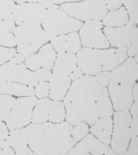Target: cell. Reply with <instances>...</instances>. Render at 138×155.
I'll return each mask as SVG.
<instances>
[{
	"instance_id": "22",
	"label": "cell",
	"mask_w": 138,
	"mask_h": 155,
	"mask_svg": "<svg viewBox=\"0 0 138 155\" xmlns=\"http://www.w3.org/2000/svg\"><path fill=\"white\" fill-rule=\"evenodd\" d=\"M51 101L45 98L38 100L32 112L31 122L33 124H41L48 120L49 110Z\"/></svg>"
},
{
	"instance_id": "25",
	"label": "cell",
	"mask_w": 138,
	"mask_h": 155,
	"mask_svg": "<svg viewBox=\"0 0 138 155\" xmlns=\"http://www.w3.org/2000/svg\"><path fill=\"white\" fill-rule=\"evenodd\" d=\"M64 104L61 101H51L49 110L48 120L53 123L63 122L66 118Z\"/></svg>"
},
{
	"instance_id": "30",
	"label": "cell",
	"mask_w": 138,
	"mask_h": 155,
	"mask_svg": "<svg viewBox=\"0 0 138 155\" xmlns=\"http://www.w3.org/2000/svg\"><path fill=\"white\" fill-rule=\"evenodd\" d=\"M124 5L126 6L131 22L136 25L138 23V0H126Z\"/></svg>"
},
{
	"instance_id": "13",
	"label": "cell",
	"mask_w": 138,
	"mask_h": 155,
	"mask_svg": "<svg viewBox=\"0 0 138 155\" xmlns=\"http://www.w3.org/2000/svg\"><path fill=\"white\" fill-rule=\"evenodd\" d=\"M34 72L25 64H16L11 61L0 66V81H13L31 86L34 83Z\"/></svg>"
},
{
	"instance_id": "36",
	"label": "cell",
	"mask_w": 138,
	"mask_h": 155,
	"mask_svg": "<svg viewBox=\"0 0 138 155\" xmlns=\"http://www.w3.org/2000/svg\"><path fill=\"white\" fill-rule=\"evenodd\" d=\"M38 82L48 81L49 82L51 78L52 73L48 70L41 68L35 71Z\"/></svg>"
},
{
	"instance_id": "34",
	"label": "cell",
	"mask_w": 138,
	"mask_h": 155,
	"mask_svg": "<svg viewBox=\"0 0 138 155\" xmlns=\"http://www.w3.org/2000/svg\"><path fill=\"white\" fill-rule=\"evenodd\" d=\"M94 78L100 86L105 87L110 83L111 73L108 71H103L96 74Z\"/></svg>"
},
{
	"instance_id": "39",
	"label": "cell",
	"mask_w": 138,
	"mask_h": 155,
	"mask_svg": "<svg viewBox=\"0 0 138 155\" xmlns=\"http://www.w3.org/2000/svg\"><path fill=\"white\" fill-rule=\"evenodd\" d=\"M138 52V37L134 38L130 46L127 50V54L130 57H133L137 54Z\"/></svg>"
},
{
	"instance_id": "38",
	"label": "cell",
	"mask_w": 138,
	"mask_h": 155,
	"mask_svg": "<svg viewBox=\"0 0 138 155\" xmlns=\"http://www.w3.org/2000/svg\"><path fill=\"white\" fill-rule=\"evenodd\" d=\"M6 125L0 120V141L7 140L9 136V132Z\"/></svg>"
},
{
	"instance_id": "7",
	"label": "cell",
	"mask_w": 138,
	"mask_h": 155,
	"mask_svg": "<svg viewBox=\"0 0 138 155\" xmlns=\"http://www.w3.org/2000/svg\"><path fill=\"white\" fill-rule=\"evenodd\" d=\"M131 115L128 110H119L113 115L111 143V149L116 154H125L131 138Z\"/></svg>"
},
{
	"instance_id": "19",
	"label": "cell",
	"mask_w": 138,
	"mask_h": 155,
	"mask_svg": "<svg viewBox=\"0 0 138 155\" xmlns=\"http://www.w3.org/2000/svg\"><path fill=\"white\" fill-rule=\"evenodd\" d=\"M10 131L7 140L16 154L34 155L28 145L25 127Z\"/></svg>"
},
{
	"instance_id": "4",
	"label": "cell",
	"mask_w": 138,
	"mask_h": 155,
	"mask_svg": "<svg viewBox=\"0 0 138 155\" xmlns=\"http://www.w3.org/2000/svg\"><path fill=\"white\" fill-rule=\"evenodd\" d=\"M127 57L126 52L118 49L101 50L84 48L79 51L76 58L83 73L94 75L103 71L112 70Z\"/></svg>"
},
{
	"instance_id": "44",
	"label": "cell",
	"mask_w": 138,
	"mask_h": 155,
	"mask_svg": "<svg viewBox=\"0 0 138 155\" xmlns=\"http://www.w3.org/2000/svg\"><path fill=\"white\" fill-rule=\"evenodd\" d=\"M55 4H61L67 2H78L82 0H51Z\"/></svg>"
},
{
	"instance_id": "9",
	"label": "cell",
	"mask_w": 138,
	"mask_h": 155,
	"mask_svg": "<svg viewBox=\"0 0 138 155\" xmlns=\"http://www.w3.org/2000/svg\"><path fill=\"white\" fill-rule=\"evenodd\" d=\"M37 101V98L33 96L16 99L6 121L9 130L22 128L29 124L32 119V109Z\"/></svg>"
},
{
	"instance_id": "6",
	"label": "cell",
	"mask_w": 138,
	"mask_h": 155,
	"mask_svg": "<svg viewBox=\"0 0 138 155\" xmlns=\"http://www.w3.org/2000/svg\"><path fill=\"white\" fill-rule=\"evenodd\" d=\"M82 22L71 17L52 2L41 23V26L51 40L56 36L78 31Z\"/></svg>"
},
{
	"instance_id": "5",
	"label": "cell",
	"mask_w": 138,
	"mask_h": 155,
	"mask_svg": "<svg viewBox=\"0 0 138 155\" xmlns=\"http://www.w3.org/2000/svg\"><path fill=\"white\" fill-rule=\"evenodd\" d=\"M12 32L16 39V51L25 59L51 40L39 24L29 23L18 25Z\"/></svg>"
},
{
	"instance_id": "28",
	"label": "cell",
	"mask_w": 138,
	"mask_h": 155,
	"mask_svg": "<svg viewBox=\"0 0 138 155\" xmlns=\"http://www.w3.org/2000/svg\"><path fill=\"white\" fill-rule=\"evenodd\" d=\"M16 5L14 0H0V18H7L13 16Z\"/></svg>"
},
{
	"instance_id": "43",
	"label": "cell",
	"mask_w": 138,
	"mask_h": 155,
	"mask_svg": "<svg viewBox=\"0 0 138 155\" xmlns=\"http://www.w3.org/2000/svg\"><path fill=\"white\" fill-rule=\"evenodd\" d=\"M18 4L25 3H41L48 0H14Z\"/></svg>"
},
{
	"instance_id": "14",
	"label": "cell",
	"mask_w": 138,
	"mask_h": 155,
	"mask_svg": "<svg viewBox=\"0 0 138 155\" xmlns=\"http://www.w3.org/2000/svg\"><path fill=\"white\" fill-rule=\"evenodd\" d=\"M68 152V155H116L108 145L92 134H87Z\"/></svg>"
},
{
	"instance_id": "27",
	"label": "cell",
	"mask_w": 138,
	"mask_h": 155,
	"mask_svg": "<svg viewBox=\"0 0 138 155\" xmlns=\"http://www.w3.org/2000/svg\"><path fill=\"white\" fill-rule=\"evenodd\" d=\"M72 131V137L76 142L80 141L84 138L89 131V125L85 122H80L75 125Z\"/></svg>"
},
{
	"instance_id": "3",
	"label": "cell",
	"mask_w": 138,
	"mask_h": 155,
	"mask_svg": "<svg viewBox=\"0 0 138 155\" xmlns=\"http://www.w3.org/2000/svg\"><path fill=\"white\" fill-rule=\"evenodd\" d=\"M137 78V62L133 58L113 69L108 91L114 110H128L130 108L134 101L133 87Z\"/></svg>"
},
{
	"instance_id": "8",
	"label": "cell",
	"mask_w": 138,
	"mask_h": 155,
	"mask_svg": "<svg viewBox=\"0 0 138 155\" xmlns=\"http://www.w3.org/2000/svg\"><path fill=\"white\" fill-rule=\"evenodd\" d=\"M61 8L68 15L84 21L101 20L108 12L104 0H84L80 3H65Z\"/></svg>"
},
{
	"instance_id": "16",
	"label": "cell",
	"mask_w": 138,
	"mask_h": 155,
	"mask_svg": "<svg viewBox=\"0 0 138 155\" xmlns=\"http://www.w3.org/2000/svg\"><path fill=\"white\" fill-rule=\"evenodd\" d=\"M49 84L50 99L61 101L64 99L71 85V80L68 75L52 73Z\"/></svg>"
},
{
	"instance_id": "45",
	"label": "cell",
	"mask_w": 138,
	"mask_h": 155,
	"mask_svg": "<svg viewBox=\"0 0 138 155\" xmlns=\"http://www.w3.org/2000/svg\"><path fill=\"white\" fill-rule=\"evenodd\" d=\"M122 1H123V3H124V4L125 3L126 1V0H122Z\"/></svg>"
},
{
	"instance_id": "31",
	"label": "cell",
	"mask_w": 138,
	"mask_h": 155,
	"mask_svg": "<svg viewBox=\"0 0 138 155\" xmlns=\"http://www.w3.org/2000/svg\"><path fill=\"white\" fill-rule=\"evenodd\" d=\"M16 52L14 48L0 46V65L10 61L16 54Z\"/></svg>"
},
{
	"instance_id": "2",
	"label": "cell",
	"mask_w": 138,
	"mask_h": 155,
	"mask_svg": "<svg viewBox=\"0 0 138 155\" xmlns=\"http://www.w3.org/2000/svg\"><path fill=\"white\" fill-rule=\"evenodd\" d=\"M68 122L31 124L25 127L28 145L34 155H64L76 144Z\"/></svg>"
},
{
	"instance_id": "32",
	"label": "cell",
	"mask_w": 138,
	"mask_h": 155,
	"mask_svg": "<svg viewBox=\"0 0 138 155\" xmlns=\"http://www.w3.org/2000/svg\"><path fill=\"white\" fill-rule=\"evenodd\" d=\"M25 61L24 64L26 68L32 71L38 70L41 67L38 54H33L27 58Z\"/></svg>"
},
{
	"instance_id": "1",
	"label": "cell",
	"mask_w": 138,
	"mask_h": 155,
	"mask_svg": "<svg viewBox=\"0 0 138 155\" xmlns=\"http://www.w3.org/2000/svg\"><path fill=\"white\" fill-rule=\"evenodd\" d=\"M63 100L66 120L72 126L85 122L92 126L100 117L113 114L107 89L90 75L73 81Z\"/></svg>"
},
{
	"instance_id": "18",
	"label": "cell",
	"mask_w": 138,
	"mask_h": 155,
	"mask_svg": "<svg viewBox=\"0 0 138 155\" xmlns=\"http://www.w3.org/2000/svg\"><path fill=\"white\" fill-rule=\"evenodd\" d=\"M113 121L111 116L98 119L92 125L90 130L92 135L102 142L109 145L111 143Z\"/></svg>"
},
{
	"instance_id": "26",
	"label": "cell",
	"mask_w": 138,
	"mask_h": 155,
	"mask_svg": "<svg viewBox=\"0 0 138 155\" xmlns=\"http://www.w3.org/2000/svg\"><path fill=\"white\" fill-rule=\"evenodd\" d=\"M16 99L8 94L0 95V120L6 121L11 110L14 106Z\"/></svg>"
},
{
	"instance_id": "11",
	"label": "cell",
	"mask_w": 138,
	"mask_h": 155,
	"mask_svg": "<svg viewBox=\"0 0 138 155\" xmlns=\"http://www.w3.org/2000/svg\"><path fill=\"white\" fill-rule=\"evenodd\" d=\"M103 24L100 20H89L80 31L81 43L84 46L96 48H107L110 44L102 32Z\"/></svg>"
},
{
	"instance_id": "12",
	"label": "cell",
	"mask_w": 138,
	"mask_h": 155,
	"mask_svg": "<svg viewBox=\"0 0 138 155\" xmlns=\"http://www.w3.org/2000/svg\"><path fill=\"white\" fill-rule=\"evenodd\" d=\"M103 31L111 46L125 52L130 46L134 38L138 37L137 28L131 21L121 27L105 28Z\"/></svg>"
},
{
	"instance_id": "37",
	"label": "cell",
	"mask_w": 138,
	"mask_h": 155,
	"mask_svg": "<svg viewBox=\"0 0 138 155\" xmlns=\"http://www.w3.org/2000/svg\"><path fill=\"white\" fill-rule=\"evenodd\" d=\"M15 151L9 145L8 140L0 141V155H14Z\"/></svg>"
},
{
	"instance_id": "40",
	"label": "cell",
	"mask_w": 138,
	"mask_h": 155,
	"mask_svg": "<svg viewBox=\"0 0 138 155\" xmlns=\"http://www.w3.org/2000/svg\"><path fill=\"white\" fill-rule=\"evenodd\" d=\"M83 74V73L80 68L78 67H76L69 73L68 77L71 81H75L81 78Z\"/></svg>"
},
{
	"instance_id": "33",
	"label": "cell",
	"mask_w": 138,
	"mask_h": 155,
	"mask_svg": "<svg viewBox=\"0 0 138 155\" xmlns=\"http://www.w3.org/2000/svg\"><path fill=\"white\" fill-rule=\"evenodd\" d=\"M50 93V84L48 81L39 82L35 86L34 94L39 98H45Z\"/></svg>"
},
{
	"instance_id": "35",
	"label": "cell",
	"mask_w": 138,
	"mask_h": 155,
	"mask_svg": "<svg viewBox=\"0 0 138 155\" xmlns=\"http://www.w3.org/2000/svg\"><path fill=\"white\" fill-rule=\"evenodd\" d=\"M14 18L12 16L7 18H0V29L12 31L15 27Z\"/></svg>"
},
{
	"instance_id": "29",
	"label": "cell",
	"mask_w": 138,
	"mask_h": 155,
	"mask_svg": "<svg viewBox=\"0 0 138 155\" xmlns=\"http://www.w3.org/2000/svg\"><path fill=\"white\" fill-rule=\"evenodd\" d=\"M0 45L8 48L16 46V39L12 32L0 29Z\"/></svg>"
},
{
	"instance_id": "23",
	"label": "cell",
	"mask_w": 138,
	"mask_h": 155,
	"mask_svg": "<svg viewBox=\"0 0 138 155\" xmlns=\"http://www.w3.org/2000/svg\"><path fill=\"white\" fill-rule=\"evenodd\" d=\"M103 19V24L109 27L123 26L126 25L129 21L128 14L124 7L110 12Z\"/></svg>"
},
{
	"instance_id": "17",
	"label": "cell",
	"mask_w": 138,
	"mask_h": 155,
	"mask_svg": "<svg viewBox=\"0 0 138 155\" xmlns=\"http://www.w3.org/2000/svg\"><path fill=\"white\" fill-rule=\"evenodd\" d=\"M134 101L130 108L131 114V138L128 150L125 154H138V87H134L133 90Z\"/></svg>"
},
{
	"instance_id": "20",
	"label": "cell",
	"mask_w": 138,
	"mask_h": 155,
	"mask_svg": "<svg viewBox=\"0 0 138 155\" xmlns=\"http://www.w3.org/2000/svg\"><path fill=\"white\" fill-rule=\"evenodd\" d=\"M75 55L71 53L58 54L53 66V73L68 76L71 71L77 67Z\"/></svg>"
},
{
	"instance_id": "15",
	"label": "cell",
	"mask_w": 138,
	"mask_h": 155,
	"mask_svg": "<svg viewBox=\"0 0 138 155\" xmlns=\"http://www.w3.org/2000/svg\"><path fill=\"white\" fill-rule=\"evenodd\" d=\"M51 45L58 54L68 52L75 53L80 51L81 43L78 34L74 32L53 38Z\"/></svg>"
},
{
	"instance_id": "21",
	"label": "cell",
	"mask_w": 138,
	"mask_h": 155,
	"mask_svg": "<svg viewBox=\"0 0 138 155\" xmlns=\"http://www.w3.org/2000/svg\"><path fill=\"white\" fill-rule=\"evenodd\" d=\"M0 93L17 97H31L34 94L33 87L13 81H0Z\"/></svg>"
},
{
	"instance_id": "24",
	"label": "cell",
	"mask_w": 138,
	"mask_h": 155,
	"mask_svg": "<svg viewBox=\"0 0 138 155\" xmlns=\"http://www.w3.org/2000/svg\"><path fill=\"white\" fill-rule=\"evenodd\" d=\"M38 55L43 68L48 70L52 69L57 55L51 44H47L43 45Z\"/></svg>"
},
{
	"instance_id": "42",
	"label": "cell",
	"mask_w": 138,
	"mask_h": 155,
	"mask_svg": "<svg viewBox=\"0 0 138 155\" xmlns=\"http://www.w3.org/2000/svg\"><path fill=\"white\" fill-rule=\"evenodd\" d=\"M25 60V59L22 56L19 54L17 53L10 61L16 64H20L23 63Z\"/></svg>"
},
{
	"instance_id": "10",
	"label": "cell",
	"mask_w": 138,
	"mask_h": 155,
	"mask_svg": "<svg viewBox=\"0 0 138 155\" xmlns=\"http://www.w3.org/2000/svg\"><path fill=\"white\" fill-rule=\"evenodd\" d=\"M51 2L48 0L41 3H25L16 5L13 13L15 24L17 26L29 23L41 25Z\"/></svg>"
},
{
	"instance_id": "41",
	"label": "cell",
	"mask_w": 138,
	"mask_h": 155,
	"mask_svg": "<svg viewBox=\"0 0 138 155\" xmlns=\"http://www.w3.org/2000/svg\"><path fill=\"white\" fill-rule=\"evenodd\" d=\"M107 8L110 10L118 9L122 5V0H106Z\"/></svg>"
}]
</instances>
